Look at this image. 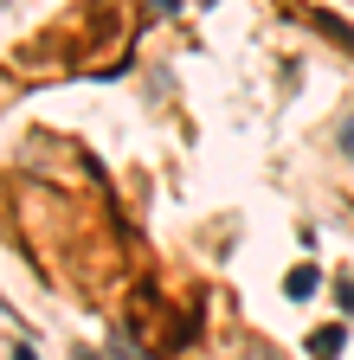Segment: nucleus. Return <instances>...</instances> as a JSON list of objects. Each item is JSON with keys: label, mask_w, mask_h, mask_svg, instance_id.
Masks as SVG:
<instances>
[{"label": "nucleus", "mask_w": 354, "mask_h": 360, "mask_svg": "<svg viewBox=\"0 0 354 360\" xmlns=\"http://www.w3.org/2000/svg\"><path fill=\"white\" fill-rule=\"evenodd\" d=\"M77 360H97V354H77Z\"/></svg>", "instance_id": "6"}, {"label": "nucleus", "mask_w": 354, "mask_h": 360, "mask_svg": "<svg viewBox=\"0 0 354 360\" xmlns=\"http://www.w3.org/2000/svg\"><path fill=\"white\" fill-rule=\"evenodd\" d=\"M335 148H341V155H348V161H354V110H348V116H341V122H335Z\"/></svg>", "instance_id": "3"}, {"label": "nucleus", "mask_w": 354, "mask_h": 360, "mask_svg": "<svg viewBox=\"0 0 354 360\" xmlns=\"http://www.w3.org/2000/svg\"><path fill=\"white\" fill-rule=\"evenodd\" d=\"M341 347H348V328H316L309 335V354L316 360H341Z\"/></svg>", "instance_id": "1"}, {"label": "nucleus", "mask_w": 354, "mask_h": 360, "mask_svg": "<svg viewBox=\"0 0 354 360\" xmlns=\"http://www.w3.org/2000/svg\"><path fill=\"white\" fill-rule=\"evenodd\" d=\"M13 360H39V354H32V347H26V341H13Z\"/></svg>", "instance_id": "4"}, {"label": "nucleus", "mask_w": 354, "mask_h": 360, "mask_svg": "<svg viewBox=\"0 0 354 360\" xmlns=\"http://www.w3.org/2000/svg\"><path fill=\"white\" fill-rule=\"evenodd\" d=\"M341 302H348V315H354V283H341Z\"/></svg>", "instance_id": "5"}, {"label": "nucleus", "mask_w": 354, "mask_h": 360, "mask_svg": "<svg viewBox=\"0 0 354 360\" xmlns=\"http://www.w3.org/2000/svg\"><path fill=\"white\" fill-rule=\"evenodd\" d=\"M316 283H322V270H316V264H296L290 277H284V290H290L296 302H309V296H316Z\"/></svg>", "instance_id": "2"}]
</instances>
